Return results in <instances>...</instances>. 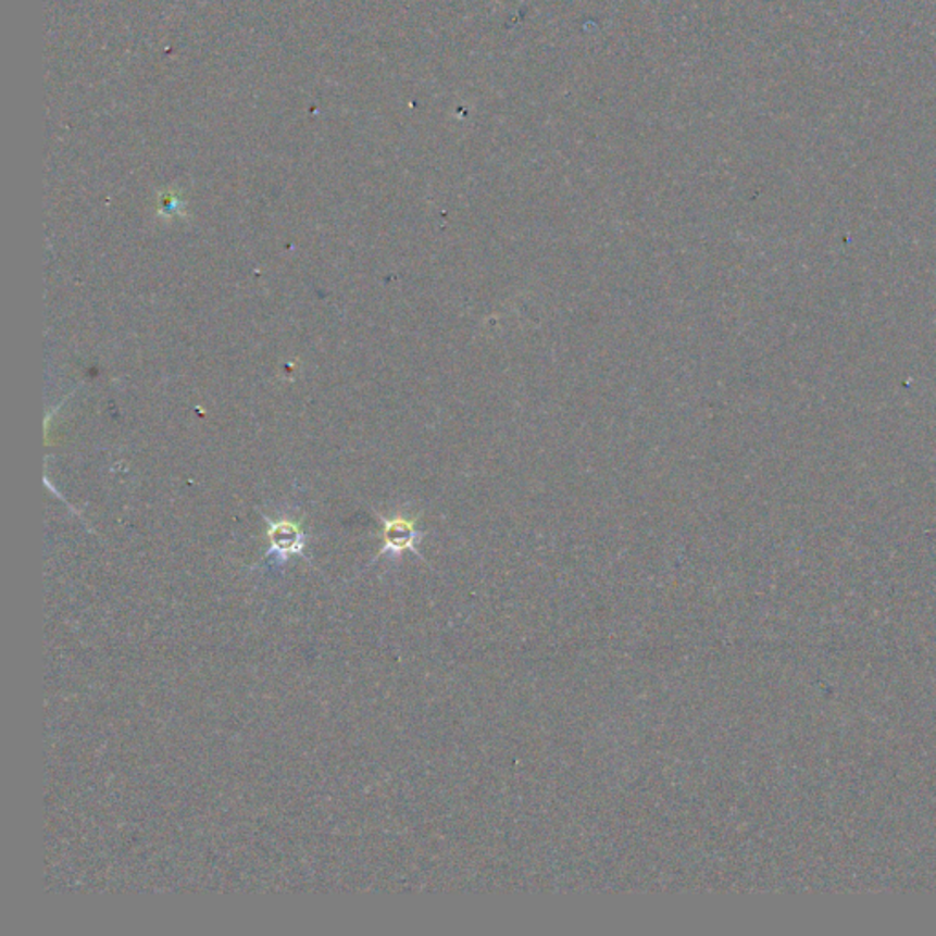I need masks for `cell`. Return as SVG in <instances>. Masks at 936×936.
I'll use <instances>...</instances> for the list:
<instances>
[{
    "mask_svg": "<svg viewBox=\"0 0 936 936\" xmlns=\"http://www.w3.org/2000/svg\"><path fill=\"white\" fill-rule=\"evenodd\" d=\"M264 520L267 523V540H270V551L265 558L275 567L286 565L294 557L305 558V533L302 522H294L289 517H282L275 522L264 516Z\"/></svg>",
    "mask_w": 936,
    "mask_h": 936,
    "instance_id": "6da1fadb",
    "label": "cell"
},
{
    "mask_svg": "<svg viewBox=\"0 0 936 936\" xmlns=\"http://www.w3.org/2000/svg\"><path fill=\"white\" fill-rule=\"evenodd\" d=\"M380 523H383V549L377 558H399L407 551L420 554L417 544L423 538V533L415 527L414 517L401 516V514L394 517L380 516Z\"/></svg>",
    "mask_w": 936,
    "mask_h": 936,
    "instance_id": "7a4b0ae2",
    "label": "cell"
},
{
    "mask_svg": "<svg viewBox=\"0 0 936 936\" xmlns=\"http://www.w3.org/2000/svg\"><path fill=\"white\" fill-rule=\"evenodd\" d=\"M158 214H160L161 219H176V216H184L185 214V203L179 200L178 196L173 195H163L160 196V208H158Z\"/></svg>",
    "mask_w": 936,
    "mask_h": 936,
    "instance_id": "3957f363",
    "label": "cell"
}]
</instances>
